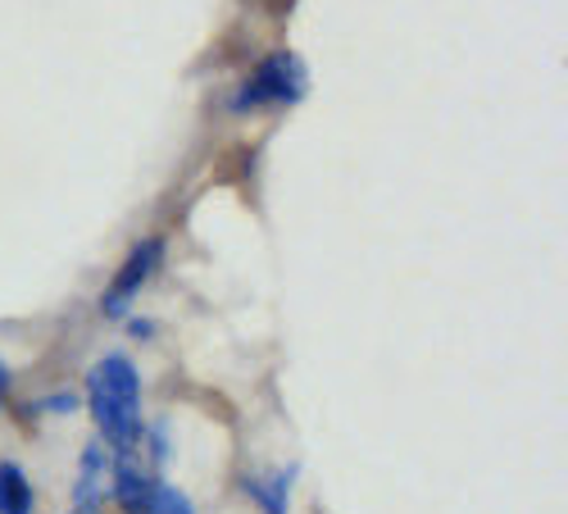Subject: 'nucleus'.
<instances>
[{
	"mask_svg": "<svg viewBox=\"0 0 568 514\" xmlns=\"http://www.w3.org/2000/svg\"><path fill=\"white\" fill-rule=\"evenodd\" d=\"M136 514H196V510H192V501H186L178 487H155Z\"/></svg>",
	"mask_w": 568,
	"mask_h": 514,
	"instance_id": "8",
	"label": "nucleus"
},
{
	"mask_svg": "<svg viewBox=\"0 0 568 514\" xmlns=\"http://www.w3.org/2000/svg\"><path fill=\"white\" fill-rule=\"evenodd\" d=\"M268 10H277V14H282V10H292V0H268Z\"/></svg>",
	"mask_w": 568,
	"mask_h": 514,
	"instance_id": "10",
	"label": "nucleus"
},
{
	"mask_svg": "<svg viewBox=\"0 0 568 514\" xmlns=\"http://www.w3.org/2000/svg\"><path fill=\"white\" fill-rule=\"evenodd\" d=\"M0 514H32V487L19 464H0Z\"/></svg>",
	"mask_w": 568,
	"mask_h": 514,
	"instance_id": "6",
	"label": "nucleus"
},
{
	"mask_svg": "<svg viewBox=\"0 0 568 514\" xmlns=\"http://www.w3.org/2000/svg\"><path fill=\"white\" fill-rule=\"evenodd\" d=\"M87 396H91V414H97V429L114 451L141 442V383L128 355H105L91 369Z\"/></svg>",
	"mask_w": 568,
	"mask_h": 514,
	"instance_id": "1",
	"label": "nucleus"
},
{
	"mask_svg": "<svg viewBox=\"0 0 568 514\" xmlns=\"http://www.w3.org/2000/svg\"><path fill=\"white\" fill-rule=\"evenodd\" d=\"M246 492L268 510V514H287V478L273 474L268 483L264 478H246Z\"/></svg>",
	"mask_w": 568,
	"mask_h": 514,
	"instance_id": "7",
	"label": "nucleus"
},
{
	"mask_svg": "<svg viewBox=\"0 0 568 514\" xmlns=\"http://www.w3.org/2000/svg\"><path fill=\"white\" fill-rule=\"evenodd\" d=\"M301 91H305V64L292 56V51H277L268 56L251 82L232 97V110H251V105H292L301 101Z\"/></svg>",
	"mask_w": 568,
	"mask_h": 514,
	"instance_id": "2",
	"label": "nucleus"
},
{
	"mask_svg": "<svg viewBox=\"0 0 568 514\" xmlns=\"http://www.w3.org/2000/svg\"><path fill=\"white\" fill-rule=\"evenodd\" d=\"M110 487H114V460H110V451H105L101 442H91V446L82 451V470H78L73 501H78L82 510H101V501H105Z\"/></svg>",
	"mask_w": 568,
	"mask_h": 514,
	"instance_id": "5",
	"label": "nucleus"
},
{
	"mask_svg": "<svg viewBox=\"0 0 568 514\" xmlns=\"http://www.w3.org/2000/svg\"><path fill=\"white\" fill-rule=\"evenodd\" d=\"M6 387H10V369L0 364V396H6Z\"/></svg>",
	"mask_w": 568,
	"mask_h": 514,
	"instance_id": "9",
	"label": "nucleus"
},
{
	"mask_svg": "<svg viewBox=\"0 0 568 514\" xmlns=\"http://www.w3.org/2000/svg\"><path fill=\"white\" fill-rule=\"evenodd\" d=\"M155 464H160L155 446H151V455H146V446H141V442L119 451V460H114V496L123 501V510L136 514L141 505H146V496L160 487L155 483Z\"/></svg>",
	"mask_w": 568,
	"mask_h": 514,
	"instance_id": "3",
	"label": "nucleus"
},
{
	"mask_svg": "<svg viewBox=\"0 0 568 514\" xmlns=\"http://www.w3.org/2000/svg\"><path fill=\"white\" fill-rule=\"evenodd\" d=\"M160 255H164V242H160V238H146V242H141V246L123 260V269L114 273V283H110V292H105V301H101V310H105L110 319H119V314L132 305V296L146 288V278L155 273Z\"/></svg>",
	"mask_w": 568,
	"mask_h": 514,
	"instance_id": "4",
	"label": "nucleus"
},
{
	"mask_svg": "<svg viewBox=\"0 0 568 514\" xmlns=\"http://www.w3.org/2000/svg\"><path fill=\"white\" fill-rule=\"evenodd\" d=\"M73 514H101V510H82V505H78V510H73Z\"/></svg>",
	"mask_w": 568,
	"mask_h": 514,
	"instance_id": "11",
	"label": "nucleus"
}]
</instances>
